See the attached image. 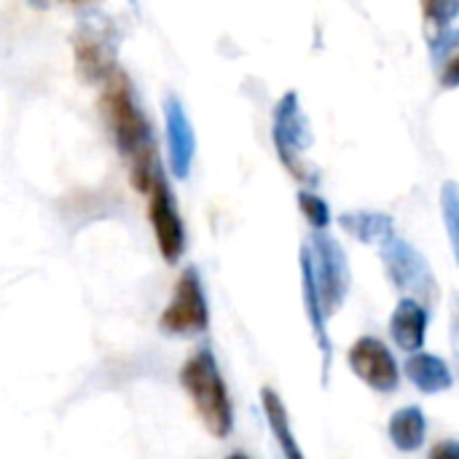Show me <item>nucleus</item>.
Wrapping results in <instances>:
<instances>
[{"instance_id":"nucleus-11","label":"nucleus","mask_w":459,"mask_h":459,"mask_svg":"<svg viewBox=\"0 0 459 459\" xmlns=\"http://www.w3.org/2000/svg\"><path fill=\"white\" fill-rule=\"evenodd\" d=\"M75 54H78V65L81 70L89 75V78H105L113 65H110V56L105 54L102 43L91 35H81L78 43H75Z\"/></svg>"},{"instance_id":"nucleus-2","label":"nucleus","mask_w":459,"mask_h":459,"mask_svg":"<svg viewBox=\"0 0 459 459\" xmlns=\"http://www.w3.org/2000/svg\"><path fill=\"white\" fill-rule=\"evenodd\" d=\"M102 105H105V116L110 121V129L116 134V143L121 145V151L126 156H134L151 145L148 124H145L143 113L134 102L132 86H129L124 73H118V70L108 73V89H105Z\"/></svg>"},{"instance_id":"nucleus-4","label":"nucleus","mask_w":459,"mask_h":459,"mask_svg":"<svg viewBox=\"0 0 459 459\" xmlns=\"http://www.w3.org/2000/svg\"><path fill=\"white\" fill-rule=\"evenodd\" d=\"M347 363L350 368L358 374V379L363 385H368L374 393L390 395L398 390L401 385V368L395 355L390 352V347L377 339V336H360L350 352H347Z\"/></svg>"},{"instance_id":"nucleus-9","label":"nucleus","mask_w":459,"mask_h":459,"mask_svg":"<svg viewBox=\"0 0 459 459\" xmlns=\"http://www.w3.org/2000/svg\"><path fill=\"white\" fill-rule=\"evenodd\" d=\"M261 406H264V414H266V425L282 452L285 459H307L299 441H296V433L290 428V417H288V409L282 403V398L272 390V387H264L261 390Z\"/></svg>"},{"instance_id":"nucleus-16","label":"nucleus","mask_w":459,"mask_h":459,"mask_svg":"<svg viewBox=\"0 0 459 459\" xmlns=\"http://www.w3.org/2000/svg\"><path fill=\"white\" fill-rule=\"evenodd\" d=\"M48 3V0H46ZM54 3V0H51ZM59 3H73V5H78V3H91V0H59Z\"/></svg>"},{"instance_id":"nucleus-3","label":"nucleus","mask_w":459,"mask_h":459,"mask_svg":"<svg viewBox=\"0 0 459 459\" xmlns=\"http://www.w3.org/2000/svg\"><path fill=\"white\" fill-rule=\"evenodd\" d=\"M167 336H199L210 325V307L196 269H186L159 320Z\"/></svg>"},{"instance_id":"nucleus-6","label":"nucleus","mask_w":459,"mask_h":459,"mask_svg":"<svg viewBox=\"0 0 459 459\" xmlns=\"http://www.w3.org/2000/svg\"><path fill=\"white\" fill-rule=\"evenodd\" d=\"M307 266H309V274H312V282H315L320 309H323L325 317H331L342 307V301L347 296V288H350L347 269H344V255L339 253V247L333 242H320V272H315L309 261H307Z\"/></svg>"},{"instance_id":"nucleus-8","label":"nucleus","mask_w":459,"mask_h":459,"mask_svg":"<svg viewBox=\"0 0 459 459\" xmlns=\"http://www.w3.org/2000/svg\"><path fill=\"white\" fill-rule=\"evenodd\" d=\"M406 377L409 382L422 390L425 395H438V393H446L452 385H455V377H452V368L444 358L433 355V352H411L409 360H406Z\"/></svg>"},{"instance_id":"nucleus-12","label":"nucleus","mask_w":459,"mask_h":459,"mask_svg":"<svg viewBox=\"0 0 459 459\" xmlns=\"http://www.w3.org/2000/svg\"><path fill=\"white\" fill-rule=\"evenodd\" d=\"M425 11H428V16H433V19L446 22V19L455 13V0H425Z\"/></svg>"},{"instance_id":"nucleus-15","label":"nucleus","mask_w":459,"mask_h":459,"mask_svg":"<svg viewBox=\"0 0 459 459\" xmlns=\"http://www.w3.org/2000/svg\"><path fill=\"white\" fill-rule=\"evenodd\" d=\"M226 459H250L247 455H242V452H234V455H229Z\"/></svg>"},{"instance_id":"nucleus-13","label":"nucleus","mask_w":459,"mask_h":459,"mask_svg":"<svg viewBox=\"0 0 459 459\" xmlns=\"http://www.w3.org/2000/svg\"><path fill=\"white\" fill-rule=\"evenodd\" d=\"M428 459H459L457 441H438V444L430 449V457Z\"/></svg>"},{"instance_id":"nucleus-1","label":"nucleus","mask_w":459,"mask_h":459,"mask_svg":"<svg viewBox=\"0 0 459 459\" xmlns=\"http://www.w3.org/2000/svg\"><path fill=\"white\" fill-rule=\"evenodd\" d=\"M180 387L186 390L188 401L194 403L202 425L212 438H229L234 430V406L221 374V366L210 347L196 350L178 374Z\"/></svg>"},{"instance_id":"nucleus-5","label":"nucleus","mask_w":459,"mask_h":459,"mask_svg":"<svg viewBox=\"0 0 459 459\" xmlns=\"http://www.w3.org/2000/svg\"><path fill=\"white\" fill-rule=\"evenodd\" d=\"M148 194H151L148 215H151L153 234H156V245H159L164 261L175 264L183 255V247H186V231H183V221L178 215L175 199H172V194H169L161 175L151 183Z\"/></svg>"},{"instance_id":"nucleus-10","label":"nucleus","mask_w":459,"mask_h":459,"mask_svg":"<svg viewBox=\"0 0 459 459\" xmlns=\"http://www.w3.org/2000/svg\"><path fill=\"white\" fill-rule=\"evenodd\" d=\"M387 433H390V441L395 449L401 452H417L422 444H425V436H428V420H425V411L420 406H406V409H398L393 417H390V425H387Z\"/></svg>"},{"instance_id":"nucleus-14","label":"nucleus","mask_w":459,"mask_h":459,"mask_svg":"<svg viewBox=\"0 0 459 459\" xmlns=\"http://www.w3.org/2000/svg\"><path fill=\"white\" fill-rule=\"evenodd\" d=\"M304 207H307V212H309V218L317 223V226H325L328 223V212H325V207H323V202H317V199H307L304 196Z\"/></svg>"},{"instance_id":"nucleus-7","label":"nucleus","mask_w":459,"mask_h":459,"mask_svg":"<svg viewBox=\"0 0 459 459\" xmlns=\"http://www.w3.org/2000/svg\"><path fill=\"white\" fill-rule=\"evenodd\" d=\"M390 333L403 352H409V355L420 352L425 347V333H428L425 307L414 299H403L390 317Z\"/></svg>"}]
</instances>
